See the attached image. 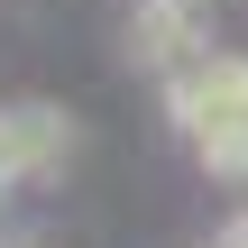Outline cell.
<instances>
[{"label": "cell", "instance_id": "obj_1", "mask_svg": "<svg viewBox=\"0 0 248 248\" xmlns=\"http://www.w3.org/2000/svg\"><path fill=\"white\" fill-rule=\"evenodd\" d=\"M166 110L184 120V138L202 129H248V55H202L193 74L166 83Z\"/></svg>", "mask_w": 248, "mask_h": 248}, {"label": "cell", "instance_id": "obj_2", "mask_svg": "<svg viewBox=\"0 0 248 248\" xmlns=\"http://www.w3.org/2000/svg\"><path fill=\"white\" fill-rule=\"evenodd\" d=\"M74 156V120L55 110V101H9L0 110V175L9 184H37V175H55Z\"/></svg>", "mask_w": 248, "mask_h": 248}, {"label": "cell", "instance_id": "obj_3", "mask_svg": "<svg viewBox=\"0 0 248 248\" xmlns=\"http://www.w3.org/2000/svg\"><path fill=\"white\" fill-rule=\"evenodd\" d=\"M129 55L147 64V74H193L212 46H202V18H193V0H138V18H129Z\"/></svg>", "mask_w": 248, "mask_h": 248}, {"label": "cell", "instance_id": "obj_4", "mask_svg": "<svg viewBox=\"0 0 248 248\" xmlns=\"http://www.w3.org/2000/svg\"><path fill=\"white\" fill-rule=\"evenodd\" d=\"M193 147H202V166H212V175H230V184L248 175V129H202Z\"/></svg>", "mask_w": 248, "mask_h": 248}]
</instances>
